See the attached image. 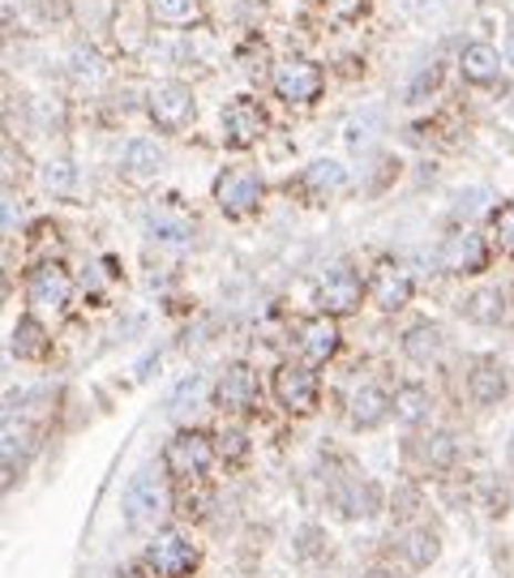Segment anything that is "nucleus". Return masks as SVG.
<instances>
[{
    "instance_id": "f257e3e1",
    "label": "nucleus",
    "mask_w": 514,
    "mask_h": 578,
    "mask_svg": "<svg viewBox=\"0 0 514 578\" xmlns=\"http://www.w3.org/2000/svg\"><path fill=\"white\" fill-rule=\"evenodd\" d=\"M219 454V446L206 437V433H197V429H181L167 450H163V467L172 472V476H181V481H197L206 467H210V458Z\"/></svg>"
},
{
    "instance_id": "f03ea898",
    "label": "nucleus",
    "mask_w": 514,
    "mask_h": 578,
    "mask_svg": "<svg viewBox=\"0 0 514 578\" xmlns=\"http://www.w3.org/2000/svg\"><path fill=\"white\" fill-rule=\"evenodd\" d=\"M261 193H266V185L249 167H227V172H219V180H215V202L232 219L254 215L257 206H261Z\"/></svg>"
},
{
    "instance_id": "7ed1b4c3",
    "label": "nucleus",
    "mask_w": 514,
    "mask_h": 578,
    "mask_svg": "<svg viewBox=\"0 0 514 578\" xmlns=\"http://www.w3.org/2000/svg\"><path fill=\"white\" fill-rule=\"evenodd\" d=\"M275 399L291 416H309L318 407V373L309 364H296V360L279 364L275 369Z\"/></svg>"
},
{
    "instance_id": "20e7f679",
    "label": "nucleus",
    "mask_w": 514,
    "mask_h": 578,
    "mask_svg": "<svg viewBox=\"0 0 514 578\" xmlns=\"http://www.w3.org/2000/svg\"><path fill=\"white\" fill-rule=\"evenodd\" d=\"M146 570L155 578H189L197 570V548L181 531H160L146 545Z\"/></svg>"
},
{
    "instance_id": "39448f33",
    "label": "nucleus",
    "mask_w": 514,
    "mask_h": 578,
    "mask_svg": "<svg viewBox=\"0 0 514 578\" xmlns=\"http://www.w3.org/2000/svg\"><path fill=\"white\" fill-rule=\"evenodd\" d=\"M360 300H364V279L356 275L352 266H330L326 275H321L318 283V305L321 313H330V318H348L360 309Z\"/></svg>"
},
{
    "instance_id": "423d86ee",
    "label": "nucleus",
    "mask_w": 514,
    "mask_h": 578,
    "mask_svg": "<svg viewBox=\"0 0 514 578\" xmlns=\"http://www.w3.org/2000/svg\"><path fill=\"white\" fill-rule=\"evenodd\" d=\"M270 82H275V95L284 99V103H313L321 95V69L313 61H284L275 64V73H270Z\"/></svg>"
},
{
    "instance_id": "0eeeda50",
    "label": "nucleus",
    "mask_w": 514,
    "mask_h": 578,
    "mask_svg": "<svg viewBox=\"0 0 514 578\" xmlns=\"http://www.w3.org/2000/svg\"><path fill=\"white\" fill-rule=\"evenodd\" d=\"M146 103H151V121L167 128V133H181L193 121V112H197L193 107V91L185 82H160Z\"/></svg>"
},
{
    "instance_id": "6e6552de",
    "label": "nucleus",
    "mask_w": 514,
    "mask_h": 578,
    "mask_svg": "<svg viewBox=\"0 0 514 578\" xmlns=\"http://www.w3.org/2000/svg\"><path fill=\"white\" fill-rule=\"evenodd\" d=\"M163 510V484L160 476L146 467V472H137L125 488V518L133 527H146V523H155Z\"/></svg>"
},
{
    "instance_id": "1a4fd4ad",
    "label": "nucleus",
    "mask_w": 514,
    "mask_h": 578,
    "mask_svg": "<svg viewBox=\"0 0 514 578\" xmlns=\"http://www.w3.org/2000/svg\"><path fill=\"white\" fill-rule=\"evenodd\" d=\"M261 133H266V116H261V107H257L254 99H232V103L224 107V137H227V146L245 151V146L261 142Z\"/></svg>"
},
{
    "instance_id": "9d476101",
    "label": "nucleus",
    "mask_w": 514,
    "mask_h": 578,
    "mask_svg": "<svg viewBox=\"0 0 514 578\" xmlns=\"http://www.w3.org/2000/svg\"><path fill=\"white\" fill-rule=\"evenodd\" d=\"M69 291H73V279H69V270H64L61 261L34 266L31 279H27V296H31L39 309H64Z\"/></svg>"
},
{
    "instance_id": "9b49d317",
    "label": "nucleus",
    "mask_w": 514,
    "mask_h": 578,
    "mask_svg": "<svg viewBox=\"0 0 514 578\" xmlns=\"http://www.w3.org/2000/svg\"><path fill=\"white\" fill-rule=\"evenodd\" d=\"M369 296L378 300L382 313H399V309L412 300V275L399 270L394 261H382V266L373 270V279H369Z\"/></svg>"
},
{
    "instance_id": "f8f14e48",
    "label": "nucleus",
    "mask_w": 514,
    "mask_h": 578,
    "mask_svg": "<svg viewBox=\"0 0 514 578\" xmlns=\"http://www.w3.org/2000/svg\"><path fill=\"white\" fill-rule=\"evenodd\" d=\"M257 399V378L249 364H227L219 385H215V403L224 412H249Z\"/></svg>"
},
{
    "instance_id": "ddd939ff",
    "label": "nucleus",
    "mask_w": 514,
    "mask_h": 578,
    "mask_svg": "<svg viewBox=\"0 0 514 578\" xmlns=\"http://www.w3.org/2000/svg\"><path fill=\"white\" fill-rule=\"evenodd\" d=\"M506 369L493 360V355H481L476 364H472V373H467V394H472V403L476 407H497L502 399H506Z\"/></svg>"
},
{
    "instance_id": "4468645a",
    "label": "nucleus",
    "mask_w": 514,
    "mask_h": 578,
    "mask_svg": "<svg viewBox=\"0 0 514 578\" xmlns=\"http://www.w3.org/2000/svg\"><path fill=\"white\" fill-rule=\"evenodd\" d=\"M335 352H339V326H335L330 313L309 318L300 326V355H305V364H326Z\"/></svg>"
},
{
    "instance_id": "2eb2a0df",
    "label": "nucleus",
    "mask_w": 514,
    "mask_h": 578,
    "mask_svg": "<svg viewBox=\"0 0 514 578\" xmlns=\"http://www.w3.org/2000/svg\"><path fill=\"white\" fill-rule=\"evenodd\" d=\"M390 412H394V399H386L382 385H360L352 394V403H348L352 429H378Z\"/></svg>"
},
{
    "instance_id": "dca6fc26",
    "label": "nucleus",
    "mask_w": 514,
    "mask_h": 578,
    "mask_svg": "<svg viewBox=\"0 0 514 578\" xmlns=\"http://www.w3.org/2000/svg\"><path fill=\"white\" fill-rule=\"evenodd\" d=\"M121 167H125V176L128 180H155L163 172V151H160V142H146V137H133L125 146V159H121Z\"/></svg>"
},
{
    "instance_id": "f3484780",
    "label": "nucleus",
    "mask_w": 514,
    "mask_h": 578,
    "mask_svg": "<svg viewBox=\"0 0 514 578\" xmlns=\"http://www.w3.org/2000/svg\"><path fill=\"white\" fill-rule=\"evenodd\" d=\"M335 506L343 518H373V514L382 510V488L369 481V484H343L339 493H335Z\"/></svg>"
},
{
    "instance_id": "a211bd4d",
    "label": "nucleus",
    "mask_w": 514,
    "mask_h": 578,
    "mask_svg": "<svg viewBox=\"0 0 514 578\" xmlns=\"http://www.w3.org/2000/svg\"><path fill=\"white\" fill-rule=\"evenodd\" d=\"M459 69H463V78H467V82L489 86V82H497V78H502V56H497L489 43H472V48H463Z\"/></svg>"
},
{
    "instance_id": "6ab92c4d",
    "label": "nucleus",
    "mask_w": 514,
    "mask_h": 578,
    "mask_svg": "<svg viewBox=\"0 0 514 578\" xmlns=\"http://www.w3.org/2000/svg\"><path fill=\"white\" fill-rule=\"evenodd\" d=\"M399 548H403V557H408V566H433L438 557H442V540H438V531L433 527H408L403 536H399Z\"/></svg>"
},
{
    "instance_id": "aec40b11",
    "label": "nucleus",
    "mask_w": 514,
    "mask_h": 578,
    "mask_svg": "<svg viewBox=\"0 0 514 578\" xmlns=\"http://www.w3.org/2000/svg\"><path fill=\"white\" fill-rule=\"evenodd\" d=\"M442 261H446V270H454V275H476V270H484V245L481 236H454L446 245V254H442Z\"/></svg>"
},
{
    "instance_id": "412c9836",
    "label": "nucleus",
    "mask_w": 514,
    "mask_h": 578,
    "mask_svg": "<svg viewBox=\"0 0 514 578\" xmlns=\"http://www.w3.org/2000/svg\"><path fill=\"white\" fill-rule=\"evenodd\" d=\"M403 352L420 360V364H429V360H438L442 352V330L433 326V321H417L408 334H403Z\"/></svg>"
},
{
    "instance_id": "4be33fe9",
    "label": "nucleus",
    "mask_w": 514,
    "mask_h": 578,
    "mask_svg": "<svg viewBox=\"0 0 514 578\" xmlns=\"http://www.w3.org/2000/svg\"><path fill=\"white\" fill-rule=\"evenodd\" d=\"M146 227H151L160 240H167V245H189L193 240V224L181 210H167V206H163V210H151V215H146Z\"/></svg>"
},
{
    "instance_id": "5701e85b",
    "label": "nucleus",
    "mask_w": 514,
    "mask_h": 578,
    "mask_svg": "<svg viewBox=\"0 0 514 578\" xmlns=\"http://www.w3.org/2000/svg\"><path fill=\"white\" fill-rule=\"evenodd\" d=\"M343 180H348V172H343V163H335V159H318V163H309L305 167V176H300V185L309 193H339L343 189Z\"/></svg>"
},
{
    "instance_id": "b1692460",
    "label": "nucleus",
    "mask_w": 514,
    "mask_h": 578,
    "mask_svg": "<svg viewBox=\"0 0 514 578\" xmlns=\"http://www.w3.org/2000/svg\"><path fill=\"white\" fill-rule=\"evenodd\" d=\"M429 407H433V399H429V390L420 382L399 385V394H394V416L403 420V424H420V420L429 416Z\"/></svg>"
},
{
    "instance_id": "393cba45",
    "label": "nucleus",
    "mask_w": 514,
    "mask_h": 578,
    "mask_svg": "<svg viewBox=\"0 0 514 578\" xmlns=\"http://www.w3.org/2000/svg\"><path fill=\"white\" fill-rule=\"evenodd\" d=\"M13 355H22V360H43L48 355V330L34 318H22L13 326Z\"/></svg>"
},
{
    "instance_id": "a878e982",
    "label": "nucleus",
    "mask_w": 514,
    "mask_h": 578,
    "mask_svg": "<svg viewBox=\"0 0 514 578\" xmlns=\"http://www.w3.org/2000/svg\"><path fill=\"white\" fill-rule=\"evenodd\" d=\"M412 454H417L424 467H433V472H446L450 463H454V442H450L446 433H429V437H424V442H420Z\"/></svg>"
},
{
    "instance_id": "bb28decb",
    "label": "nucleus",
    "mask_w": 514,
    "mask_h": 578,
    "mask_svg": "<svg viewBox=\"0 0 514 578\" xmlns=\"http://www.w3.org/2000/svg\"><path fill=\"white\" fill-rule=\"evenodd\" d=\"M151 18L163 27H189L197 18V0H151Z\"/></svg>"
},
{
    "instance_id": "cd10ccee",
    "label": "nucleus",
    "mask_w": 514,
    "mask_h": 578,
    "mask_svg": "<svg viewBox=\"0 0 514 578\" xmlns=\"http://www.w3.org/2000/svg\"><path fill=\"white\" fill-rule=\"evenodd\" d=\"M291 548H296V557H300V561H318V557H326L330 540H326V531H321L318 523H305V527H296Z\"/></svg>"
},
{
    "instance_id": "c85d7f7f",
    "label": "nucleus",
    "mask_w": 514,
    "mask_h": 578,
    "mask_svg": "<svg viewBox=\"0 0 514 578\" xmlns=\"http://www.w3.org/2000/svg\"><path fill=\"white\" fill-rule=\"evenodd\" d=\"M69 69H73L82 82H91V86L103 82V73H107V69H103V56H99L91 43H78V48L69 52Z\"/></svg>"
},
{
    "instance_id": "c756f323",
    "label": "nucleus",
    "mask_w": 514,
    "mask_h": 578,
    "mask_svg": "<svg viewBox=\"0 0 514 578\" xmlns=\"http://www.w3.org/2000/svg\"><path fill=\"white\" fill-rule=\"evenodd\" d=\"M502 313H506V296L502 291L484 288L467 300V318L472 321H502Z\"/></svg>"
},
{
    "instance_id": "7c9ffc66",
    "label": "nucleus",
    "mask_w": 514,
    "mask_h": 578,
    "mask_svg": "<svg viewBox=\"0 0 514 578\" xmlns=\"http://www.w3.org/2000/svg\"><path fill=\"white\" fill-rule=\"evenodd\" d=\"M438 82H442V69H438V64H424L417 78L408 82V103H424V99L438 91Z\"/></svg>"
},
{
    "instance_id": "2f4dec72",
    "label": "nucleus",
    "mask_w": 514,
    "mask_h": 578,
    "mask_svg": "<svg viewBox=\"0 0 514 578\" xmlns=\"http://www.w3.org/2000/svg\"><path fill=\"white\" fill-rule=\"evenodd\" d=\"M373 128H378V112H356L352 121H348V146H352V151H364L369 137H373Z\"/></svg>"
},
{
    "instance_id": "473e14b6",
    "label": "nucleus",
    "mask_w": 514,
    "mask_h": 578,
    "mask_svg": "<svg viewBox=\"0 0 514 578\" xmlns=\"http://www.w3.org/2000/svg\"><path fill=\"white\" fill-rule=\"evenodd\" d=\"M43 185L52 193H69L73 189V163L69 159H52L43 167Z\"/></svg>"
},
{
    "instance_id": "72a5a7b5",
    "label": "nucleus",
    "mask_w": 514,
    "mask_h": 578,
    "mask_svg": "<svg viewBox=\"0 0 514 578\" xmlns=\"http://www.w3.org/2000/svg\"><path fill=\"white\" fill-rule=\"evenodd\" d=\"M497 245H502V254L514 257V206H502V215H497Z\"/></svg>"
},
{
    "instance_id": "f704fd0d",
    "label": "nucleus",
    "mask_w": 514,
    "mask_h": 578,
    "mask_svg": "<svg viewBox=\"0 0 514 578\" xmlns=\"http://www.w3.org/2000/svg\"><path fill=\"white\" fill-rule=\"evenodd\" d=\"M219 454H232V458H245V437H240V433H236V429H232V433H224V437H219Z\"/></svg>"
},
{
    "instance_id": "c9c22d12",
    "label": "nucleus",
    "mask_w": 514,
    "mask_h": 578,
    "mask_svg": "<svg viewBox=\"0 0 514 578\" xmlns=\"http://www.w3.org/2000/svg\"><path fill=\"white\" fill-rule=\"evenodd\" d=\"M360 578H399L394 566H369V570H360Z\"/></svg>"
},
{
    "instance_id": "e433bc0d",
    "label": "nucleus",
    "mask_w": 514,
    "mask_h": 578,
    "mask_svg": "<svg viewBox=\"0 0 514 578\" xmlns=\"http://www.w3.org/2000/svg\"><path fill=\"white\" fill-rule=\"evenodd\" d=\"M356 9H360V0H339V13H343V18H348V13H356Z\"/></svg>"
},
{
    "instance_id": "4c0bfd02",
    "label": "nucleus",
    "mask_w": 514,
    "mask_h": 578,
    "mask_svg": "<svg viewBox=\"0 0 514 578\" xmlns=\"http://www.w3.org/2000/svg\"><path fill=\"white\" fill-rule=\"evenodd\" d=\"M506 56H511V64H514V22L506 27Z\"/></svg>"
}]
</instances>
